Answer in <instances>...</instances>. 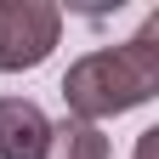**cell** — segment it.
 Returning <instances> with one entry per match:
<instances>
[{
    "label": "cell",
    "instance_id": "cell-4",
    "mask_svg": "<svg viewBox=\"0 0 159 159\" xmlns=\"http://www.w3.org/2000/svg\"><path fill=\"white\" fill-rule=\"evenodd\" d=\"M46 159H108V136H102V125H80V119H63V125H51Z\"/></svg>",
    "mask_w": 159,
    "mask_h": 159
},
{
    "label": "cell",
    "instance_id": "cell-3",
    "mask_svg": "<svg viewBox=\"0 0 159 159\" xmlns=\"http://www.w3.org/2000/svg\"><path fill=\"white\" fill-rule=\"evenodd\" d=\"M51 119L29 97H0V159H46Z\"/></svg>",
    "mask_w": 159,
    "mask_h": 159
},
{
    "label": "cell",
    "instance_id": "cell-5",
    "mask_svg": "<svg viewBox=\"0 0 159 159\" xmlns=\"http://www.w3.org/2000/svg\"><path fill=\"white\" fill-rule=\"evenodd\" d=\"M136 159H159V131H142V136H136Z\"/></svg>",
    "mask_w": 159,
    "mask_h": 159
},
{
    "label": "cell",
    "instance_id": "cell-1",
    "mask_svg": "<svg viewBox=\"0 0 159 159\" xmlns=\"http://www.w3.org/2000/svg\"><path fill=\"white\" fill-rule=\"evenodd\" d=\"M148 97H159V11L125 46L85 51L63 74V102H68V119H80V125L119 119V114L142 108Z\"/></svg>",
    "mask_w": 159,
    "mask_h": 159
},
{
    "label": "cell",
    "instance_id": "cell-2",
    "mask_svg": "<svg viewBox=\"0 0 159 159\" xmlns=\"http://www.w3.org/2000/svg\"><path fill=\"white\" fill-rule=\"evenodd\" d=\"M63 40V6L51 0H0V74L40 68Z\"/></svg>",
    "mask_w": 159,
    "mask_h": 159
}]
</instances>
